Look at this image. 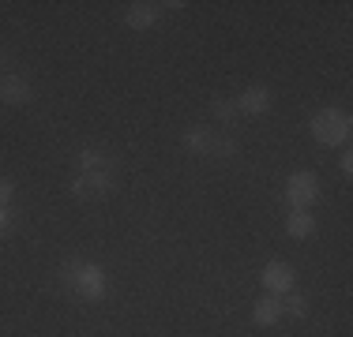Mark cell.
<instances>
[{
	"label": "cell",
	"mask_w": 353,
	"mask_h": 337,
	"mask_svg": "<svg viewBox=\"0 0 353 337\" xmlns=\"http://www.w3.org/2000/svg\"><path fill=\"white\" fill-rule=\"evenodd\" d=\"M61 281L72 285V289L79 292V296H87V300H102L105 296V274H102V266H94V263H68L64 274H61Z\"/></svg>",
	"instance_id": "obj_1"
},
{
	"label": "cell",
	"mask_w": 353,
	"mask_h": 337,
	"mask_svg": "<svg viewBox=\"0 0 353 337\" xmlns=\"http://www.w3.org/2000/svg\"><path fill=\"white\" fill-rule=\"evenodd\" d=\"M285 199H290L293 210H308V206H312V202L319 199V180H316V173H308V168L290 173V180H285Z\"/></svg>",
	"instance_id": "obj_3"
},
{
	"label": "cell",
	"mask_w": 353,
	"mask_h": 337,
	"mask_svg": "<svg viewBox=\"0 0 353 337\" xmlns=\"http://www.w3.org/2000/svg\"><path fill=\"white\" fill-rule=\"evenodd\" d=\"M102 165H105L102 150H83V154H79V168H83V173H94V168H102Z\"/></svg>",
	"instance_id": "obj_14"
},
{
	"label": "cell",
	"mask_w": 353,
	"mask_h": 337,
	"mask_svg": "<svg viewBox=\"0 0 353 337\" xmlns=\"http://www.w3.org/2000/svg\"><path fill=\"white\" fill-rule=\"evenodd\" d=\"M124 23H128L132 30H147L158 23V4H132L128 12H124Z\"/></svg>",
	"instance_id": "obj_9"
},
{
	"label": "cell",
	"mask_w": 353,
	"mask_h": 337,
	"mask_svg": "<svg viewBox=\"0 0 353 337\" xmlns=\"http://www.w3.org/2000/svg\"><path fill=\"white\" fill-rule=\"evenodd\" d=\"M8 64H12V53H8V49H0V75H4Z\"/></svg>",
	"instance_id": "obj_19"
},
{
	"label": "cell",
	"mask_w": 353,
	"mask_h": 337,
	"mask_svg": "<svg viewBox=\"0 0 353 337\" xmlns=\"http://www.w3.org/2000/svg\"><path fill=\"white\" fill-rule=\"evenodd\" d=\"M237 154V139H230V135H222V139H214L211 146V157H233Z\"/></svg>",
	"instance_id": "obj_15"
},
{
	"label": "cell",
	"mask_w": 353,
	"mask_h": 337,
	"mask_svg": "<svg viewBox=\"0 0 353 337\" xmlns=\"http://www.w3.org/2000/svg\"><path fill=\"white\" fill-rule=\"evenodd\" d=\"M12 180H4V176H0V206H8V199H12Z\"/></svg>",
	"instance_id": "obj_16"
},
{
	"label": "cell",
	"mask_w": 353,
	"mask_h": 337,
	"mask_svg": "<svg viewBox=\"0 0 353 337\" xmlns=\"http://www.w3.org/2000/svg\"><path fill=\"white\" fill-rule=\"evenodd\" d=\"M0 101H4V105H30V101H34V87H30L23 75L4 72L0 75Z\"/></svg>",
	"instance_id": "obj_5"
},
{
	"label": "cell",
	"mask_w": 353,
	"mask_h": 337,
	"mask_svg": "<svg viewBox=\"0 0 353 337\" xmlns=\"http://www.w3.org/2000/svg\"><path fill=\"white\" fill-rule=\"evenodd\" d=\"M279 318H282V296L267 292L263 300H256V307H252V323L256 326H274Z\"/></svg>",
	"instance_id": "obj_8"
},
{
	"label": "cell",
	"mask_w": 353,
	"mask_h": 337,
	"mask_svg": "<svg viewBox=\"0 0 353 337\" xmlns=\"http://www.w3.org/2000/svg\"><path fill=\"white\" fill-rule=\"evenodd\" d=\"M211 146H214L211 128H188L184 131V150H192V154H211Z\"/></svg>",
	"instance_id": "obj_11"
},
{
	"label": "cell",
	"mask_w": 353,
	"mask_h": 337,
	"mask_svg": "<svg viewBox=\"0 0 353 337\" xmlns=\"http://www.w3.org/2000/svg\"><path fill=\"white\" fill-rule=\"evenodd\" d=\"M282 315L305 318V315H308V300H305V296H297V292H285V300H282Z\"/></svg>",
	"instance_id": "obj_12"
},
{
	"label": "cell",
	"mask_w": 353,
	"mask_h": 337,
	"mask_svg": "<svg viewBox=\"0 0 353 337\" xmlns=\"http://www.w3.org/2000/svg\"><path fill=\"white\" fill-rule=\"evenodd\" d=\"M339 168H342V173H353V154H350V150H346V154H342V162H339Z\"/></svg>",
	"instance_id": "obj_18"
},
{
	"label": "cell",
	"mask_w": 353,
	"mask_h": 337,
	"mask_svg": "<svg viewBox=\"0 0 353 337\" xmlns=\"http://www.w3.org/2000/svg\"><path fill=\"white\" fill-rule=\"evenodd\" d=\"M109 188H113V176H109L105 168L79 173V176L72 180V195H75V199H102V195H109Z\"/></svg>",
	"instance_id": "obj_4"
},
{
	"label": "cell",
	"mask_w": 353,
	"mask_h": 337,
	"mask_svg": "<svg viewBox=\"0 0 353 337\" xmlns=\"http://www.w3.org/2000/svg\"><path fill=\"white\" fill-rule=\"evenodd\" d=\"M263 285L271 296H285L293 292V266L290 263H267L263 266Z\"/></svg>",
	"instance_id": "obj_6"
},
{
	"label": "cell",
	"mask_w": 353,
	"mask_h": 337,
	"mask_svg": "<svg viewBox=\"0 0 353 337\" xmlns=\"http://www.w3.org/2000/svg\"><path fill=\"white\" fill-rule=\"evenodd\" d=\"M285 232H290L293 240H308V236L316 232V217L308 214V210H293V214L285 217Z\"/></svg>",
	"instance_id": "obj_10"
},
{
	"label": "cell",
	"mask_w": 353,
	"mask_h": 337,
	"mask_svg": "<svg viewBox=\"0 0 353 337\" xmlns=\"http://www.w3.org/2000/svg\"><path fill=\"white\" fill-rule=\"evenodd\" d=\"M211 113H214L222 124H230L233 116H237V101H225V98H218V101H211Z\"/></svg>",
	"instance_id": "obj_13"
},
{
	"label": "cell",
	"mask_w": 353,
	"mask_h": 337,
	"mask_svg": "<svg viewBox=\"0 0 353 337\" xmlns=\"http://www.w3.org/2000/svg\"><path fill=\"white\" fill-rule=\"evenodd\" d=\"M12 229V214H8V206H0V236Z\"/></svg>",
	"instance_id": "obj_17"
},
{
	"label": "cell",
	"mask_w": 353,
	"mask_h": 337,
	"mask_svg": "<svg viewBox=\"0 0 353 337\" xmlns=\"http://www.w3.org/2000/svg\"><path fill=\"white\" fill-rule=\"evenodd\" d=\"M312 139L323 146H339L350 139V116L342 109H319L312 116Z\"/></svg>",
	"instance_id": "obj_2"
},
{
	"label": "cell",
	"mask_w": 353,
	"mask_h": 337,
	"mask_svg": "<svg viewBox=\"0 0 353 337\" xmlns=\"http://www.w3.org/2000/svg\"><path fill=\"white\" fill-rule=\"evenodd\" d=\"M267 109H271V90L267 87H248L245 94L237 98V113L259 116V113H267Z\"/></svg>",
	"instance_id": "obj_7"
}]
</instances>
